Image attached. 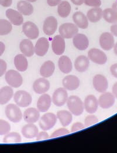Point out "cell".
<instances>
[{"instance_id": "6da1fadb", "label": "cell", "mask_w": 117, "mask_h": 153, "mask_svg": "<svg viewBox=\"0 0 117 153\" xmlns=\"http://www.w3.org/2000/svg\"><path fill=\"white\" fill-rule=\"evenodd\" d=\"M67 106L69 111L76 116H79L84 111V103L77 96H71L67 100Z\"/></svg>"}, {"instance_id": "7a4b0ae2", "label": "cell", "mask_w": 117, "mask_h": 153, "mask_svg": "<svg viewBox=\"0 0 117 153\" xmlns=\"http://www.w3.org/2000/svg\"><path fill=\"white\" fill-rule=\"evenodd\" d=\"M5 113L8 119L15 123L20 122L23 117L20 108L14 104L8 105L5 108Z\"/></svg>"}, {"instance_id": "3957f363", "label": "cell", "mask_w": 117, "mask_h": 153, "mask_svg": "<svg viewBox=\"0 0 117 153\" xmlns=\"http://www.w3.org/2000/svg\"><path fill=\"white\" fill-rule=\"evenodd\" d=\"M15 103L21 107H27L30 106L32 102V96L25 91H18L14 95Z\"/></svg>"}, {"instance_id": "277c9868", "label": "cell", "mask_w": 117, "mask_h": 153, "mask_svg": "<svg viewBox=\"0 0 117 153\" xmlns=\"http://www.w3.org/2000/svg\"><path fill=\"white\" fill-rule=\"evenodd\" d=\"M5 78L7 83L14 88H19L23 83L22 76L15 70H9L5 72Z\"/></svg>"}, {"instance_id": "5b68a950", "label": "cell", "mask_w": 117, "mask_h": 153, "mask_svg": "<svg viewBox=\"0 0 117 153\" xmlns=\"http://www.w3.org/2000/svg\"><path fill=\"white\" fill-rule=\"evenodd\" d=\"M57 117L53 113H47L44 114L39 120V125L44 131H47L52 128L57 122Z\"/></svg>"}, {"instance_id": "8992f818", "label": "cell", "mask_w": 117, "mask_h": 153, "mask_svg": "<svg viewBox=\"0 0 117 153\" xmlns=\"http://www.w3.org/2000/svg\"><path fill=\"white\" fill-rule=\"evenodd\" d=\"M60 35L66 39H70L78 33V28L72 23H64L60 25L59 29Z\"/></svg>"}, {"instance_id": "52a82bcc", "label": "cell", "mask_w": 117, "mask_h": 153, "mask_svg": "<svg viewBox=\"0 0 117 153\" xmlns=\"http://www.w3.org/2000/svg\"><path fill=\"white\" fill-rule=\"evenodd\" d=\"M88 58L89 60L98 65H104L107 61L106 54L100 49L92 48L88 52Z\"/></svg>"}, {"instance_id": "ba28073f", "label": "cell", "mask_w": 117, "mask_h": 153, "mask_svg": "<svg viewBox=\"0 0 117 153\" xmlns=\"http://www.w3.org/2000/svg\"><path fill=\"white\" fill-rule=\"evenodd\" d=\"M68 98V93L66 90L64 88H59L53 93L52 101L57 107H61L67 102Z\"/></svg>"}, {"instance_id": "9c48e42d", "label": "cell", "mask_w": 117, "mask_h": 153, "mask_svg": "<svg viewBox=\"0 0 117 153\" xmlns=\"http://www.w3.org/2000/svg\"><path fill=\"white\" fill-rule=\"evenodd\" d=\"M99 42L102 49L109 51L114 48L115 45L114 35L110 32H104L100 36Z\"/></svg>"}, {"instance_id": "30bf717a", "label": "cell", "mask_w": 117, "mask_h": 153, "mask_svg": "<svg viewBox=\"0 0 117 153\" xmlns=\"http://www.w3.org/2000/svg\"><path fill=\"white\" fill-rule=\"evenodd\" d=\"M93 85L95 90L101 93L106 92L108 88L107 79L101 74L94 76L93 79Z\"/></svg>"}, {"instance_id": "8fae6325", "label": "cell", "mask_w": 117, "mask_h": 153, "mask_svg": "<svg viewBox=\"0 0 117 153\" xmlns=\"http://www.w3.org/2000/svg\"><path fill=\"white\" fill-rule=\"evenodd\" d=\"M22 31L30 39H35L39 35V31L37 25L30 21H27L23 24Z\"/></svg>"}, {"instance_id": "7c38bea8", "label": "cell", "mask_w": 117, "mask_h": 153, "mask_svg": "<svg viewBox=\"0 0 117 153\" xmlns=\"http://www.w3.org/2000/svg\"><path fill=\"white\" fill-rule=\"evenodd\" d=\"M98 105L104 109L110 108L113 106L116 102V97L110 92H104L99 97Z\"/></svg>"}, {"instance_id": "4fadbf2b", "label": "cell", "mask_w": 117, "mask_h": 153, "mask_svg": "<svg viewBox=\"0 0 117 153\" xmlns=\"http://www.w3.org/2000/svg\"><path fill=\"white\" fill-rule=\"evenodd\" d=\"M57 28L58 21L56 18L51 16L45 19L43 25V31L46 35L48 36L53 35L56 31Z\"/></svg>"}, {"instance_id": "5bb4252c", "label": "cell", "mask_w": 117, "mask_h": 153, "mask_svg": "<svg viewBox=\"0 0 117 153\" xmlns=\"http://www.w3.org/2000/svg\"><path fill=\"white\" fill-rule=\"evenodd\" d=\"M80 79L74 75H67L64 77L62 80L63 88L67 91H73L78 88L80 86Z\"/></svg>"}, {"instance_id": "9a60e30c", "label": "cell", "mask_w": 117, "mask_h": 153, "mask_svg": "<svg viewBox=\"0 0 117 153\" xmlns=\"http://www.w3.org/2000/svg\"><path fill=\"white\" fill-rule=\"evenodd\" d=\"M50 82L45 77L39 78L33 84V89L37 94H44L50 89Z\"/></svg>"}, {"instance_id": "2e32d148", "label": "cell", "mask_w": 117, "mask_h": 153, "mask_svg": "<svg viewBox=\"0 0 117 153\" xmlns=\"http://www.w3.org/2000/svg\"><path fill=\"white\" fill-rule=\"evenodd\" d=\"M65 41L60 35H56L52 41V48L53 52L56 55H61L65 51Z\"/></svg>"}, {"instance_id": "e0dca14e", "label": "cell", "mask_w": 117, "mask_h": 153, "mask_svg": "<svg viewBox=\"0 0 117 153\" xmlns=\"http://www.w3.org/2000/svg\"><path fill=\"white\" fill-rule=\"evenodd\" d=\"M98 106V99L94 95L89 94L86 96L84 102V107L87 113L90 114L95 113Z\"/></svg>"}, {"instance_id": "ac0fdd59", "label": "cell", "mask_w": 117, "mask_h": 153, "mask_svg": "<svg viewBox=\"0 0 117 153\" xmlns=\"http://www.w3.org/2000/svg\"><path fill=\"white\" fill-rule=\"evenodd\" d=\"M49 48V41L46 38H39L36 43L35 46H34L35 53L38 56H44L47 52Z\"/></svg>"}, {"instance_id": "d6986e66", "label": "cell", "mask_w": 117, "mask_h": 153, "mask_svg": "<svg viewBox=\"0 0 117 153\" xmlns=\"http://www.w3.org/2000/svg\"><path fill=\"white\" fill-rule=\"evenodd\" d=\"M74 46L78 50L84 51L89 45V41L86 35L83 33H77L73 39Z\"/></svg>"}, {"instance_id": "ffe728a7", "label": "cell", "mask_w": 117, "mask_h": 153, "mask_svg": "<svg viewBox=\"0 0 117 153\" xmlns=\"http://www.w3.org/2000/svg\"><path fill=\"white\" fill-rule=\"evenodd\" d=\"M23 117L27 123H35L40 118V111L38 108L34 107L28 108L24 111Z\"/></svg>"}, {"instance_id": "44dd1931", "label": "cell", "mask_w": 117, "mask_h": 153, "mask_svg": "<svg viewBox=\"0 0 117 153\" xmlns=\"http://www.w3.org/2000/svg\"><path fill=\"white\" fill-rule=\"evenodd\" d=\"M5 14L10 22L14 25L20 26L24 23V18L22 14L16 10L8 9L5 12Z\"/></svg>"}, {"instance_id": "7402d4cb", "label": "cell", "mask_w": 117, "mask_h": 153, "mask_svg": "<svg viewBox=\"0 0 117 153\" xmlns=\"http://www.w3.org/2000/svg\"><path fill=\"white\" fill-rule=\"evenodd\" d=\"M52 98L48 94L44 93L38 100L37 108L40 112L44 113L50 108L52 103Z\"/></svg>"}, {"instance_id": "603a6c76", "label": "cell", "mask_w": 117, "mask_h": 153, "mask_svg": "<svg viewBox=\"0 0 117 153\" xmlns=\"http://www.w3.org/2000/svg\"><path fill=\"white\" fill-rule=\"evenodd\" d=\"M58 66L60 71L65 74H69L73 69V65L70 59L66 55L61 56L58 61Z\"/></svg>"}, {"instance_id": "cb8c5ba5", "label": "cell", "mask_w": 117, "mask_h": 153, "mask_svg": "<svg viewBox=\"0 0 117 153\" xmlns=\"http://www.w3.org/2000/svg\"><path fill=\"white\" fill-rule=\"evenodd\" d=\"M90 65L89 59L84 55L78 56L74 62V68L78 72H84L87 71Z\"/></svg>"}, {"instance_id": "d4e9b609", "label": "cell", "mask_w": 117, "mask_h": 153, "mask_svg": "<svg viewBox=\"0 0 117 153\" xmlns=\"http://www.w3.org/2000/svg\"><path fill=\"white\" fill-rule=\"evenodd\" d=\"M21 52L27 57H31L35 53L33 43L29 39H24L22 40L19 44Z\"/></svg>"}, {"instance_id": "484cf974", "label": "cell", "mask_w": 117, "mask_h": 153, "mask_svg": "<svg viewBox=\"0 0 117 153\" xmlns=\"http://www.w3.org/2000/svg\"><path fill=\"white\" fill-rule=\"evenodd\" d=\"M21 133L25 138H33L37 136L39 130L37 126L35 125L34 123H28L22 127Z\"/></svg>"}, {"instance_id": "4316f807", "label": "cell", "mask_w": 117, "mask_h": 153, "mask_svg": "<svg viewBox=\"0 0 117 153\" xmlns=\"http://www.w3.org/2000/svg\"><path fill=\"white\" fill-rule=\"evenodd\" d=\"M73 20L78 28L85 30L88 27L87 18L81 12H76L73 14Z\"/></svg>"}, {"instance_id": "83f0119b", "label": "cell", "mask_w": 117, "mask_h": 153, "mask_svg": "<svg viewBox=\"0 0 117 153\" xmlns=\"http://www.w3.org/2000/svg\"><path fill=\"white\" fill-rule=\"evenodd\" d=\"M14 96V91L11 86H4L0 89V105L7 104Z\"/></svg>"}, {"instance_id": "f1b7e54d", "label": "cell", "mask_w": 117, "mask_h": 153, "mask_svg": "<svg viewBox=\"0 0 117 153\" xmlns=\"http://www.w3.org/2000/svg\"><path fill=\"white\" fill-rule=\"evenodd\" d=\"M55 70V65L51 61L44 62L40 68V75L43 77H49L52 76Z\"/></svg>"}, {"instance_id": "f546056e", "label": "cell", "mask_w": 117, "mask_h": 153, "mask_svg": "<svg viewBox=\"0 0 117 153\" xmlns=\"http://www.w3.org/2000/svg\"><path fill=\"white\" fill-rule=\"evenodd\" d=\"M14 65L18 71L25 72L28 68V61L24 54H18L15 56Z\"/></svg>"}, {"instance_id": "4dcf8cb0", "label": "cell", "mask_w": 117, "mask_h": 153, "mask_svg": "<svg viewBox=\"0 0 117 153\" xmlns=\"http://www.w3.org/2000/svg\"><path fill=\"white\" fill-rule=\"evenodd\" d=\"M56 117L63 127L68 126L73 120L72 113L67 110H60L57 112Z\"/></svg>"}, {"instance_id": "1f68e13d", "label": "cell", "mask_w": 117, "mask_h": 153, "mask_svg": "<svg viewBox=\"0 0 117 153\" xmlns=\"http://www.w3.org/2000/svg\"><path fill=\"white\" fill-rule=\"evenodd\" d=\"M17 9L24 16H30L33 13V7L32 4L25 1H19L17 4Z\"/></svg>"}, {"instance_id": "d6a6232c", "label": "cell", "mask_w": 117, "mask_h": 153, "mask_svg": "<svg viewBox=\"0 0 117 153\" xmlns=\"http://www.w3.org/2000/svg\"><path fill=\"white\" fill-rule=\"evenodd\" d=\"M102 9L100 7L90 9L87 12V18L91 22H97L102 18Z\"/></svg>"}, {"instance_id": "836d02e7", "label": "cell", "mask_w": 117, "mask_h": 153, "mask_svg": "<svg viewBox=\"0 0 117 153\" xmlns=\"http://www.w3.org/2000/svg\"><path fill=\"white\" fill-rule=\"evenodd\" d=\"M102 17L104 20L110 24L117 23V11L114 8H106L102 11Z\"/></svg>"}, {"instance_id": "e575fe53", "label": "cell", "mask_w": 117, "mask_h": 153, "mask_svg": "<svg viewBox=\"0 0 117 153\" xmlns=\"http://www.w3.org/2000/svg\"><path fill=\"white\" fill-rule=\"evenodd\" d=\"M70 11L71 5L68 1H64L60 2L58 7L59 16L62 18H66L70 15Z\"/></svg>"}, {"instance_id": "d590c367", "label": "cell", "mask_w": 117, "mask_h": 153, "mask_svg": "<svg viewBox=\"0 0 117 153\" xmlns=\"http://www.w3.org/2000/svg\"><path fill=\"white\" fill-rule=\"evenodd\" d=\"M22 141L21 135L18 133L11 132L5 135L3 142L4 143H19Z\"/></svg>"}, {"instance_id": "8d00e7d4", "label": "cell", "mask_w": 117, "mask_h": 153, "mask_svg": "<svg viewBox=\"0 0 117 153\" xmlns=\"http://www.w3.org/2000/svg\"><path fill=\"white\" fill-rule=\"evenodd\" d=\"M13 30V26L8 21L1 19H0V35H6L9 34Z\"/></svg>"}, {"instance_id": "74e56055", "label": "cell", "mask_w": 117, "mask_h": 153, "mask_svg": "<svg viewBox=\"0 0 117 153\" xmlns=\"http://www.w3.org/2000/svg\"><path fill=\"white\" fill-rule=\"evenodd\" d=\"M10 130L11 126L10 123L4 120L0 119V136H5Z\"/></svg>"}, {"instance_id": "f35d334b", "label": "cell", "mask_w": 117, "mask_h": 153, "mask_svg": "<svg viewBox=\"0 0 117 153\" xmlns=\"http://www.w3.org/2000/svg\"><path fill=\"white\" fill-rule=\"evenodd\" d=\"M98 122V119L95 115L90 114L86 117L84 120V125L86 127H90L97 124Z\"/></svg>"}, {"instance_id": "ab89813d", "label": "cell", "mask_w": 117, "mask_h": 153, "mask_svg": "<svg viewBox=\"0 0 117 153\" xmlns=\"http://www.w3.org/2000/svg\"><path fill=\"white\" fill-rule=\"evenodd\" d=\"M70 133V132L67 129H66L65 128H59L58 130H56V131H55L53 133H52L49 138H53L58 137L60 136L67 135V134H69Z\"/></svg>"}, {"instance_id": "60d3db41", "label": "cell", "mask_w": 117, "mask_h": 153, "mask_svg": "<svg viewBox=\"0 0 117 153\" xmlns=\"http://www.w3.org/2000/svg\"><path fill=\"white\" fill-rule=\"evenodd\" d=\"M84 4L90 7H100L101 5V0H84Z\"/></svg>"}, {"instance_id": "b9f144b4", "label": "cell", "mask_w": 117, "mask_h": 153, "mask_svg": "<svg viewBox=\"0 0 117 153\" xmlns=\"http://www.w3.org/2000/svg\"><path fill=\"white\" fill-rule=\"evenodd\" d=\"M86 127L82 123L76 122L74 123L71 127V133H74L80 130L85 128Z\"/></svg>"}, {"instance_id": "7bdbcfd3", "label": "cell", "mask_w": 117, "mask_h": 153, "mask_svg": "<svg viewBox=\"0 0 117 153\" xmlns=\"http://www.w3.org/2000/svg\"><path fill=\"white\" fill-rule=\"evenodd\" d=\"M7 69V64L3 59H0V77L5 74Z\"/></svg>"}, {"instance_id": "ee69618b", "label": "cell", "mask_w": 117, "mask_h": 153, "mask_svg": "<svg viewBox=\"0 0 117 153\" xmlns=\"http://www.w3.org/2000/svg\"><path fill=\"white\" fill-rule=\"evenodd\" d=\"M49 136L48 133L46 131H41L40 133H38L37 136L36 137V141H40V140H47L49 138Z\"/></svg>"}, {"instance_id": "f6af8a7d", "label": "cell", "mask_w": 117, "mask_h": 153, "mask_svg": "<svg viewBox=\"0 0 117 153\" xmlns=\"http://www.w3.org/2000/svg\"><path fill=\"white\" fill-rule=\"evenodd\" d=\"M110 72L111 75L117 79V63H114L111 66Z\"/></svg>"}, {"instance_id": "bcb514c9", "label": "cell", "mask_w": 117, "mask_h": 153, "mask_svg": "<svg viewBox=\"0 0 117 153\" xmlns=\"http://www.w3.org/2000/svg\"><path fill=\"white\" fill-rule=\"evenodd\" d=\"M13 0H0V5L4 7H8L11 5Z\"/></svg>"}, {"instance_id": "7dc6e473", "label": "cell", "mask_w": 117, "mask_h": 153, "mask_svg": "<svg viewBox=\"0 0 117 153\" xmlns=\"http://www.w3.org/2000/svg\"><path fill=\"white\" fill-rule=\"evenodd\" d=\"M61 0H47V4L51 7H55L59 5Z\"/></svg>"}, {"instance_id": "c3c4849f", "label": "cell", "mask_w": 117, "mask_h": 153, "mask_svg": "<svg viewBox=\"0 0 117 153\" xmlns=\"http://www.w3.org/2000/svg\"><path fill=\"white\" fill-rule=\"evenodd\" d=\"M110 30L111 32V33L117 37V23L114 24L110 28Z\"/></svg>"}, {"instance_id": "681fc988", "label": "cell", "mask_w": 117, "mask_h": 153, "mask_svg": "<svg viewBox=\"0 0 117 153\" xmlns=\"http://www.w3.org/2000/svg\"><path fill=\"white\" fill-rule=\"evenodd\" d=\"M5 50V44L0 41V57L3 55Z\"/></svg>"}, {"instance_id": "f907efd6", "label": "cell", "mask_w": 117, "mask_h": 153, "mask_svg": "<svg viewBox=\"0 0 117 153\" xmlns=\"http://www.w3.org/2000/svg\"><path fill=\"white\" fill-rule=\"evenodd\" d=\"M112 92L116 99H117V82L115 83L112 88Z\"/></svg>"}, {"instance_id": "816d5d0a", "label": "cell", "mask_w": 117, "mask_h": 153, "mask_svg": "<svg viewBox=\"0 0 117 153\" xmlns=\"http://www.w3.org/2000/svg\"><path fill=\"white\" fill-rule=\"evenodd\" d=\"M84 0H71L74 5H81L84 2Z\"/></svg>"}, {"instance_id": "f5cc1de1", "label": "cell", "mask_w": 117, "mask_h": 153, "mask_svg": "<svg viewBox=\"0 0 117 153\" xmlns=\"http://www.w3.org/2000/svg\"><path fill=\"white\" fill-rule=\"evenodd\" d=\"M113 48H114V52L115 54L117 56V42L114 45V46Z\"/></svg>"}, {"instance_id": "db71d44e", "label": "cell", "mask_w": 117, "mask_h": 153, "mask_svg": "<svg viewBox=\"0 0 117 153\" xmlns=\"http://www.w3.org/2000/svg\"><path fill=\"white\" fill-rule=\"evenodd\" d=\"M113 8H114V10H116V11H117V2H114L113 4V7H112Z\"/></svg>"}, {"instance_id": "11a10c76", "label": "cell", "mask_w": 117, "mask_h": 153, "mask_svg": "<svg viewBox=\"0 0 117 153\" xmlns=\"http://www.w3.org/2000/svg\"><path fill=\"white\" fill-rule=\"evenodd\" d=\"M27 1H29V2H34L36 1L37 0H27Z\"/></svg>"}]
</instances>
